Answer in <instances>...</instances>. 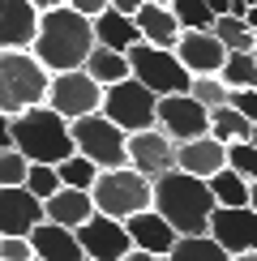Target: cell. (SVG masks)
Instances as JSON below:
<instances>
[{"label": "cell", "mask_w": 257, "mask_h": 261, "mask_svg": "<svg viewBox=\"0 0 257 261\" xmlns=\"http://www.w3.org/2000/svg\"><path fill=\"white\" fill-rule=\"evenodd\" d=\"M94 43H99L94 39V21L82 17L69 5H56V9L39 13V35L30 43V51L39 56V64L47 73H69V69H86Z\"/></svg>", "instance_id": "6da1fadb"}, {"label": "cell", "mask_w": 257, "mask_h": 261, "mask_svg": "<svg viewBox=\"0 0 257 261\" xmlns=\"http://www.w3.org/2000/svg\"><path fill=\"white\" fill-rule=\"evenodd\" d=\"M214 193L201 176L171 167L155 180V210L176 227L180 236H206L210 231V214H214Z\"/></svg>", "instance_id": "7a4b0ae2"}, {"label": "cell", "mask_w": 257, "mask_h": 261, "mask_svg": "<svg viewBox=\"0 0 257 261\" xmlns=\"http://www.w3.org/2000/svg\"><path fill=\"white\" fill-rule=\"evenodd\" d=\"M13 146L26 154L30 163H64L69 154H78L73 146V128L60 112H52L47 103L30 107V112L13 116Z\"/></svg>", "instance_id": "3957f363"}, {"label": "cell", "mask_w": 257, "mask_h": 261, "mask_svg": "<svg viewBox=\"0 0 257 261\" xmlns=\"http://www.w3.org/2000/svg\"><path fill=\"white\" fill-rule=\"evenodd\" d=\"M47 86L52 73L39 64L35 51H0V112L21 116L30 107L47 103Z\"/></svg>", "instance_id": "277c9868"}, {"label": "cell", "mask_w": 257, "mask_h": 261, "mask_svg": "<svg viewBox=\"0 0 257 261\" xmlns=\"http://www.w3.org/2000/svg\"><path fill=\"white\" fill-rule=\"evenodd\" d=\"M94 197V210L99 214H112V219H128V214H142L155 205V180H146L137 167H112V171H99L90 189Z\"/></svg>", "instance_id": "5b68a950"}, {"label": "cell", "mask_w": 257, "mask_h": 261, "mask_svg": "<svg viewBox=\"0 0 257 261\" xmlns=\"http://www.w3.org/2000/svg\"><path fill=\"white\" fill-rule=\"evenodd\" d=\"M69 128H73V146H78V154L94 159L103 171L124 167V163H128V133L116 120H107L103 112L78 116V120H69Z\"/></svg>", "instance_id": "8992f818"}, {"label": "cell", "mask_w": 257, "mask_h": 261, "mask_svg": "<svg viewBox=\"0 0 257 261\" xmlns=\"http://www.w3.org/2000/svg\"><path fill=\"white\" fill-rule=\"evenodd\" d=\"M99 112L107 116V120H116L124 133L159 128V94L128 73L124 82H116V86H107V90H103V107H99Z\"/></svg>", "instance_id": "52a82bcc"}, {"label": "cell", "mask_w": 257, "mask_h": 261, "mask_svg": "<svg viewBox=\"0 0 257 261\" xmlns=\"http://www.w3.org/2000/svg\"><path fill=\"white\" fill-rule=\"evenodd\" d=\"M128 64H133V77L150 86V90L163 99V94H185L189 90V82H193V73L180 64V56L171 47H155V43H137L133 51H128Z\"/></svg>", "instance_id": "ba28073f"}, {"label": "cell", "mask_w": 257, "mask_h": 261, "mask_svg": "<svg viewBox=\"0 0 257 261\" xmlns=\"http://www.w3.org/2000/svg\"><path fill=\"white\" fill-rule=\"evenodd\" d=\"M103 90L90 77L86 69H69V73H52V86H47V107L60 112L64 120H78V116H90L103 107Z\"/></svg>", "instance_id": "9c48e42d"}, {"label": "cell", "mask_w": 257, "mask_h": 261, "mask_svg": "<svg viewBox=\"0 0 257 261\" xmlns=\"http://www.w3.org/2000/svg\"><path fill=\"white\" fill-rule=\"evenodd\" d=\"M159 128L171 137V141H189V137H201L210 133V107L193 94H163L159 99Z\"/></svg>", "instance_id": "30bf717a"}, {"label": "cell", "mask_w": 257, "mask_h": 261, "mask_svg": "<svg viewBox=\"0 0 257 261\" xmlns=\"http://www.w3.org/2000/svg\"><path fill=\"white\" fill-rule=\"evenodd\" d=\"M78 240H82V253L94 261H120L133 248V236H128L124 219H112V214H99V210L78 227Z\"/></svg>", "instance_id": "8fae6325"}, {"label": "cell", "mask_w": 257, "mask_h": 261, "mask_svg": "<svg viewBox=\"0 0 257 261\" xmlns=\"http://www.w3.org/2000/svg\"><path fill=\"white\" fill-rule=\"evenodd\" d=\"M210 236L227 248L232 257L257 253V210H253V205H214Z\"/></svg>", "instance_id": "7c38bea8"}, {"label": "cell", "mask_w": 257, "mask_h": 261, "mask_svg": "<svg viewBox=\"0 0 257 261\" xmlns=\"http://www.w3.org/2000/svg\"><path fill=\"white\" fill-rule=\"evenodd\" d=\"M128 167H137L146 180H159L163 171L176 167V141H171L163 128L128 133Z\"/></svg>", "instance_id": "4fadbf2b"}, {"label": "cell", "mask_w": 257, "mask_h": 261, "mask_svg": "<svg viewBox=\"0 0 257 261\" xmlns=\"http://www.w3.org/2000/svg\"><path fill=\"white\" fill-rule=\"evenodd\" d=\"M43 219V201L26 184H0V236H30Z\"/></svg>", "instance_id": "5bb4252c"}, {"label": "cell", "mask_w": 257, "mask_h": 261, "mask_svg": "<svg viewBox=\"0 0 257 261\" xmlns=\"http://www.w3.org/2000/svg\"><path fill=\"white\" fill-rule=\"evenodd\" d=\"M180 56V64L197 77V73H219L223 60H227V47H223V39L214 35V30H180L176 47H171Z\"/></svg>", "instance_id": "9a60e30c"}, {"label": "cell", "mask_w": 257, "mask_h": 261, "mask_svg": "<svg viewBox=\"0 0 257 261\" xmlns=\"http://www.w3.org/2000/svg\"><path fill=\"white\" fill-rule=\"evenodd\" d=\"M39 13L30 0H0V51H26L39 35Z\"/></svg>", "instance_id": "2e32d148"}, {"label": "cell", "mask_w": 257, "mask_h": 261, "mask_svg": "<svg viewBox=\"0 0 257 261\" xmlns=\"http://www.w3.org/2000/svg\"><path fill=\"white\" fill-rule=\"evenodd\" d=\"M176 167L189 171V176L210 180L214 171L227 167V146H223L219 137H210V133L189 137V141H176Z\"/></svg>", "instance_id": "e0dca14e"}, {"label": "cell", "mask_w": 257, "mask_h": 261, "mask_svg": "<svg viewBox=\"0 0 257 261\" xmlns=\"http://www.w3.org/2000/svg\"><path fill=\"white\" fill-rule=\"evenodd\" d=\"M124 227H128V236H133V248H146V253H155V257H167L171 244L180 240V231L155 210V205L142 210V214H128Z\"/></svg>", "instance_id": "ac0fdd59"}, {"label": "cell", "mask_w": 257, "mask_h": 261, "mask_svg": "<svg viewBox=\"0 0 257 261\" xmlns=\"http://www.w3.org/2000/svg\"><path fill=\"white\" fill-rule=\"evenodd\" d=\"M30 248H35V257H43V261H82L86 257L78 231L64 227V223H52V219H43L35 231H30Z\"/></svg>", "instance_id": "d6986e66"}, {"label": "cell", "mask_w": 257, "mask_h": 261, "mask_svg": "<svg viewBox=\"0 0 257 261\" xmlns=\"http://www.w3.org/2000/svg\"><path fill=\"white\" fill-rule=\"evenodd\" d=\"M43 214H47L52 223H64V227L78 231V227L94 214V197H90V189H64L60 184V189L43 201Z\"/></svg>", "instance_id": "ffe728a7"}, {"label": "cell", "mask_w": 257, "mask_h": 261, "mask_svg": "<svg viewBox=\"0 0 257 261\" xmlns=\"http://www.w3.org/2000/svg\"><path fill=\"white\" fill-rule=\"evenodd\" d=\"M133 21H137V30H142V39L155 43V47H176L180 30H185L176 21V13H171V5H155V0H146L133 13Z\"/></svg>", "instance_id": "44dd1931"}, {"label": "cell", "mask_w": 257, "mask_h": 261, "mask_svg": "<svg viewBox=\"0 0 257 261\" xmlns=\"http://www.w3.org/2000/svg\"><path fill=\"white\" fill-rule=\"evenodd\" d=\"M94 39H99V47L133 51L137 43H142V30H137V21L128 13H120V9H103V13L94 17Z\"/></svg>", "instance_id": "7402d4cb"}, {"label": "cell", "mask_w": 257, "mask_h": 261, "mask_svg": "<svg viewBox=\"0 0 257 261\" xmlns=\"http://www.w3.org/2000/svg\"><path fill=\"white\" fill-rule=\"evenodd\" d=\"M86 73L99 86H116V82H124L128 73H133V64H128V51H112V47H99V43H94L90 60H86Z\"/></svg>", "instance_id": "603a6c76"}, {"label": "cell", "mask_w": 257, "mask_h": 261, "mask_svg": "<svg viewBox=\"0 0 257 261\" xmlns=\"http://www.w3.org/2000/svg\"><path fill=\"white\" fill-rule=\"evenodd\" d=\"M167 261H232V253L206 231V236H180V240L171 244Z\"/></svg>", "instance_id": "cb8c5ba5"}, {"label": "cell", "mask_w": 257, "mask_h": 261, "mask_svg": "<svg viewBox=\"0 0 257 261\" xmlns=\"http://www.w3.org/2000/svg\"><path fill=\"white\" fill-rule=\"evenodd\" d=\"M249 133H253V120L240 116L232 103L210 107V137H219L223 146H227V141H249Z\"/></svg>", "instance_id": "d4e9b609"}, {"label": "cell", "mask_w": 257, "mask_h": 261, "mask_svg": "<svg viewBox=\"0 0 257 261\" xmlns=\"http://www.w3.org/2000/svg\"><path fill=\"white\" fill-rule=\"evenodd\" d=\"M206 184H210V193H214V201H219V205H249V184L253 180H244L240 171L223 167V171H214Z\"/></svg>", "instance_id": "484cf974"}, {"label": "cell", "mask_w": 257, "mask_h": 261, "mask_svg": "<svg viewBox=\"0 0 257 261\" xmlns=\"http://www.w3.org/2000/svg\"><path fill=\"white\" fill-rule=\"evenodd\" d=\"M219 77L232 86V90H257V56L253 51H227Z\"/></svg>", "instance_id": "4316f807"}, {"label": "cell", "mask_w": 257, "mask_h": 261, "mask_svg": "<svg viewBox=\"0 0 257 261\" xmlns=\"http://www.w3.org/2000/svg\"><path fill=\"white\" fill-rule=\"evenodd\" d=\"M56 171H60L64 189H94V180H99L103 167L94 159H86V154H69L64 163H56Z\"/></svg>", "instance_id": "83f0119b"}, {"label": "cell", "mask_w": 257, "mask_h": 261, "mask_svg": "<svg viewBox=\"0 0 257 261\" xmlns=\"http://www.w3.org/2000/svg\"><path fill=\"white\" fill-rule=\"evenodd\" d=\"M214 35L223 39L227 51H253L257 47V30H249L240 17H232V13L227 17H214Z\"/></svg>", "instance_id": "f1b7e54d"}, {"label": "cell", "mask_w": 257, "mask_h": 261, "mask_svg": "<svg viewBox=\"0 0 257 261\" xmlns=\"http://www.w3.org/2000/svg\"><path fill=\"white\" fill-rule=\"evenodd\" d=\"M167 5L185 30H214V9L206 0H167Z\"/></svg>", "instance_id": "f546056e"}, {"label": "cell", "mask_w": 257, "mask_h": 261, "mask_svg": "<svg viewBox=\"0 0 257 261\" xmlns=\"http://www.w3.org/2000/svg\"><path fill=\"white\" fill-rule=\"evenodd\" d=\"M189 94L193 99H201L206 107H223V103H232V86L219 77V73H197V77L189 82Z\"/></svg>", "instance_id": "4dcf8cb0"}, {"label": "cell", "mask_w": 257, "mask_h": 261, "mask_svg": "<svg viewBox=\"0 0 257 261\" xmlns=\"http://www.w3.org/2000/svg\"><path fill=\"white\" fill-rule=\"evenodd\" d=\"M26 189L35 193L39 201H47L52 193L60 189V171L52 167V163H30V171H26Z\"/></svg>", "instance_id": "1f68e13d"}, {"label": "cell", "mask_w": 257, "mask_h": 261, "mask_svg": "<svg viewBox=\"0 0 257 261\" xmlns=\"http://www.w3.org/2000/svg\"><path fill=\"white\" fill-rule=\"evenodd\" d=\"M227 167L244 180H257V146L253 141H227Z\"/></svg>", "instance_id": "d6a6232c"}, {"label": "cell", "mask_w": 257, "mask_h": 261, "mask_svg": "<svg viewBox=\"0 0 257 261\" xmlns=\"http://www.w3.org/2000/svg\"><path fill=\"white\" fill-rule=\"evenodd\" d=\"M26 171H30V159L17 146L0 150V184H26Z\"/></svg>", "instance_id": "836d02e7"}, {"label": "cell", "mask_w": 257, "mask_h": 261, "mask_svg": "<svg viewBox=\"0 0 257 261\" xmlns=\"http://www.w3.org/2000/svg\"><path fill=\"white\" fill-rule=\"evenodd\" d=\"M0 257H5V261H30V257H35L30 236H0Z\"/></svg>", "instance_id": "e575fe53"}, {"label": "cell", "mask_w": 257, "mask_h": 261, "mask_svg": "<svg viewBox=\"0 0 257 261\" xmlns=\"http://www.w3.org/2000/svg\"><path fill=\"white\" fill-rule=\"evenodd\" d=\"M232 107L257 124V90H232Z\"/></svg>", "instance_id": "d590c367"}, {"label": "cell", "mask_w": 257, "mask_h": 261, "mask_svg": "<svg viewBox=\"0 0 257 261\" xmlns=\"http://www.w3.org/2000/svg\"><path fill=\"white\" fill-rule=\"evenodd\" d=\"M64 5H69V9H78V13H82V17H90V21L99 17L103 9H112L107 0H64Z\"/></svg>", "instance_id": "8d00e7d4"}, {"label": "cell", "mask_w": 257, "mask_h": 261, "mask_svg": "<svg viewBox=\"0 0 257 261\" xmlns=\"http://www.w3.org/2000/svg\"><path fill=\"white\" fill-rule=\"evenodd\" d=\"M9 146H13V116L0 112V150H9Z\"/></svg>", "instance_id": "74e56055"}, {"label": "cell", "mask_w": 257, "mask_h": 261, "mask_svg": "<svg viewBox=\"0 0 257 261\" xmlns=\"http://www.w3.org/2000/svg\"><path fill=\"white\" fill-rule=\"evenodd\" d=\"M107 5H112V9H120V13H128V17H133L137 9L146 5V0H107Z\"/></svg>", "instance_id": "f35d334b"}, {"label": "cell", "mask_w": 257, "mask_h": 261, "mask_svg": "<svg viewBox=\"0 0 257 261\" xmlns=\"http://www.w3.org/2000/svg\"><path fill=\"white\" fill-rule=\"evenodd\" d=\"M120 261H167V257H155V253H146V248H128Z\"/></svg>", "instance_id": "ab89813d"}, {"label": "cell", "mask_w": 257, "mask_h": 261, "mask_svg": "<svg viewBox=\"0 0 257 261\" xmlns=\"http://www.w3.org/2000/svg\"><path fill=\"white\" fill-rule=\"evenodd\" d=\"M206 5L214 9V17H227L232 13V0H206Z\"/></svg>", "instance_id": "60d3db41"}, {"label": "cell", "mask_w": 257, "mask_h": 261, "mask_svg": "<svg viewBox=\"0 0 257 261\" xmlns=\"http://www.w3.org/2000/svg\"><path fill=\"white\" fill-rule=\"evenodd\" d=\"M35 9H56V5H64V0H30Z\"/></svg>", "instance_id": "b9f144b4"}, {"label": "cell", "mask_w": 257, "mask_h": 261, "mask_svg": "<svg viewBox=\"0 0 257 261\" xmlns=\"http://www.w3.org/2000/svg\"><path fill=\"white\" fill-rule=\"evenodd\" d=\"M249 205H253V210H257V180L249 184Z\"/></svg>", "instance_id": "7bdbcfd3"}, {"label": "cell", "mask_w": 257, "mask_h": 261, "mask_svg": "<svg viewBox=\"0 0 257 261\" xmlns=\"http://www.w3.org/2000/svg\"><path fill=\"white\" fill-rule=\"evenodd\" d=\"M232 261H257V253H240V257H232Z\"/></svg>", "instance_id": "ee69618b"}, {"label": "cell", "mask_w": 257, "mask_h": 261, "mask_svg": "<svg viewBox=\"0 0 257 261\" xmlns=\"http://www.w3.org/2000/svg\"><path fill=\"white\" fill-rule=\"evenodd\" d=\"M249 141H253V146H257V124H253V133H249Z\"/></svg>", "instance_id": "f6af8a7d"}, {"label": "cell", "mask_w": 257, "mask_h": 261, "mask_svg": "<svg viewBox=\"0 0 257 261\" xmlns=\"http://www.w3.org/2000/svg\"><path fill=\"white\" fill-rule=\"evenodd\" d=\"M155 5H167V0H155Z\"/></svg>", "instance_id": "bcb514c9"}, {"label": "cell", "mask_w": 257, "mask_h": 261, "mask_svg": "<svg viewBox=\"0 0 257 261\" xmlns=\"http://www.w3.org/2000/svg\"><path fill=\"white\" fill-rule=\"evenodd\" d=\"M82 261H94V257H82Z\"/></svg>", "instance_id": "7dc6e473"}, {"label": "cell", "mask_w": 257, "mask_h": 261, "mask_svg": "<svg viewBox=\"0 0 257 261\" xmlns=\"http://www.w3.org/2000/svg\"><path fill=\"white\" fill-rule=\"evenodd\" d=\"M30 261H43V257H30Z\"/></svg>", "instance_id": "c3c4849f"}, {"label": "cell", "mask_w": 257, "mask_h": 261, "mask_svg": "<svg viewBox=\"0 0 257 261\" xmlns=\"http://www.w3.org/2000/svg\"><path fill=\"white\" fill-rule=\"evenodd\" d=\"M249 5H257V0H249Z\"/></svg>", "instance_id": "681fc988"}, {"label": "cell", "mask_w": 257, "mask_h": 261, "mask_svg": "<svg viewBox=\"0 0 257 261\" xmlns=\"http://www.w3.org/2000/svg\"><path fill=\"white\" fill-rule=\"evenodd\" d=\"M253 56H257V47H253Z\"/></svg>", "instance_id": "f907efd6"}, {"label": "cell", "mask_w": 257, "mask_h": 261, "mask_svg": "<svg viewBox=\"0 0 257 261\" xmlns=\"http://www.w3.org/2000/svg\"><path fill=\"white\" fill-rule=\"evenodd\" d=\"M0 261H5V257H0Z\"/></svg>", "instance_id": "816d5d0a"}]
</instances>
